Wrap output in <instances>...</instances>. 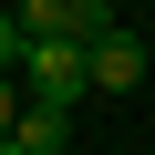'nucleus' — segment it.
I'll return each instance as SVG.
<instances>
[{"label": "nucleus", "instance_id": "nucleus-4", "mask_svg": "<svg viewBox=\"0 0 155 155\" xmlns=\"http://www.w3.org/2000/svg\"><path fill=\"white\" fill-rule=\"evenodd\" d=\"M31 62V31H21V11H0V72H21Z\"/></svg>", "mask_w": 155, "mask_h": 155}, {"label": "nucleus", "instance_id": "nucleus-1", "mask_svg": "<svg viewBox=\"0 0 155 155\" xmlns=\"http://www.w3.org/2000/svg\"><path fill=\"white\" fill-rule=\"evenodd\" d=\"M21 83H31V104L72 114V104L93 93V52H83V41H31V62H21Z\"/></svg>", "mask_w": 155, "mask_h": 155}, {"label": "nucleus", "instance_id": "nucleus-2", "mask_svg": "<svg viewBox=\"0 0 155 155\" xmlns=\"http://www.w3.org/2000/svg\"><path fill=\"white\" fill-rule=\"evenodd\" d=\"M134 83H145V41L124 31V41H104V52H93V93H134Z\"/></svg>", "mask_w": 155, "mask_h": 155}, {"label": "nucleus", "instance_id": "nucleus-6", "mask_svg": "<svg viewBox=\"0 0 155 155\" xmlns=\"http://www.w3.org/2000/svg\"><path fill=\"white\" fill-rule=\"evenodd\" d=\"M0 155H21V145H0Z\"/></svg>", "mask_w": 155, "mask_h": 155}, {"label": "nucleus", "instance_id": "nucleus-5", "mask_svg": "<svg viewBox=\"0 0 155 155\" xmlns=\"http://www.w3.org/2000/svg\"><path fill=\"white\" fill-rule=\"evenodd\" d=\"M104 11H124V0H104Z\"/></svg>", "mask_w": 155, "mask_h": 155}, {"label": "nucleus", "instance_id": "nucleus-3", "mask_svg": "<svg viewBox=\"0 0 155 155\" xmlns=\"http://www.w3.org/2000/svg\"><path fill=\"white\" fill-rule=\"evenodd\" d=\"M21 114H31V93H21V72H0V145L21 134Z\"/></svg>", "mask_w": 155, "mask_h": 155}]
</instances>
